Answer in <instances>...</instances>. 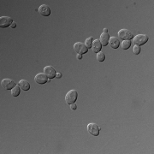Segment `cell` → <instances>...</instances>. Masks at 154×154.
<instances>
[{
	"label": "cell",
	"instance_id": "obj_1",
	"mask_svg": "<svg viewBox=\"0 0 154 154\" xmlns=\"http://www.w3.org/2000/svg\"><path fill=\"white\" fill-rule=\"evenodd\" d=\"M78 98V93L75 90H70L67 93V94L65 95V102L68 105H72L74 103H75V101L77 100Z\"/></svg>",
	"mask_w": 154,
	"mask_h": 154
},
{
	"label": "cell",
	"instance_id": "obj_2",
	"mask_svg": "<svg viewBox=\"0 0 154 154\" xmlns=\"http://www.w3.org/2000/svg\"><path fill=\"white\" fill-rule=\"evenodd\" d=\"M133 41L135 44V46H141L148 41V36L146 35V34H138L137 36L134 37Z\"/></svg>",
	"mask_w": 154,
	"mask_h": 154
},
{
	"label": "cell",
	"instance_id": "obj_3",
	"mask_svg": "<svg viewBox=\"0 0 154 154\" xmlns=\"http://www.w3.org/2000/svg\"><path fill=\"white\" fill-rule=\"evenodd\" d=\"M74 50L75 51V52L77 54H82V55L86 54L88 51L87 47L85 46V44H83L82 42L75 43V45H74Z\"/></svg>",
	"mask_w": 154,
	"mask_h": 154
},
{
	"label": "cell",
	"instance_id": "obj_4",
	"mask_svg": "<svg viewBox=\"0 0 154 154\" xmlns=\"http://www.w3.org/2000/svg\"><path fill=\"white\" fill-rule=\"evenodd\" d=\"M118 37L122 40H130L134 38V34L128 29H121L118 31Z\"/></svg>",
	"mask_w": 154,
	"mask_h": 154
},
{
	"label": "cell",
	"instance_id": "obj_5",
	"mask_svg": "<svg viewBox=\"0 0 154 154\" xmlns=\"http://www.w3.org/2000/svg\"><path fill=\"white\" fill-rule=\"evenodd\" d=\"M13 23L14 22H13L11 17L5 16V15L0 17V27H2V28H5V27H11Z\"/></svg>",
	"mask_w": 154,
	"mask_h": 154
},
{
	"label": "cell",
	"instance_id": "obj_6",
	"mask_svg": "<svg viewBox=\"0 0 154 154\" xmlns=\"http://www.w3.org/2000/svg\"><path fill=\"white\" fill-rule=\"evenodd\" d=\"M99 131L100 129L96 123H89L87 125V132L94 136H98L99 134Z\"/></svg>",
	"mask_w": 154,
	"mask_h": 154
},
{
	"label": "cell",
	"instance_id": "obj_7",
	"mask_svg": "<svg viewBox=\"0 0 154 154\" xmlns=\"http://www.w3.org/2000/svg\"><path fill=\"white\" fill-rule=\"evenodd\" d=\"M34 81H35L36 83H38L39 85H43V84H46L47 82L49 79H48V77L45 73H39L35 75Z\"/></svg>",
	"mask_w": 154,
	"mask_h": 154
},
{
	"label": "cell",
	"instance_id": "obj_8",
	"mask_svg": "<svg viewBox=\"0 0 154 154\" xmlns=\"http://www.w3.org/2000/svg\"><path fill=\"white\" fill-rule=\"evenodd\" d=\"M2 86L5 89V90H11L13 87H15L16 85L15 82L11 79H4L1 82Z\"/></svg>",
	"mask_w": 154,
	"mask_h": 154
},
{
	"label": "cell",
	"instance_id": "obj_9",
	"mask_svg": "<svg viewBox=\"0 0 154 154\" xmlns=\"http://www.w3.org/2000/svg\"><path fill=\"white\" fill-rule=\"evenodd\" d=\"M44 73L46 75V76L48 77V79H53L56 78V74L57 72L55 70V69L52 66H46L44 68Z\"/></svg>",
	"mask_w": 154,
	"mask_h": 154
},
{
	"label": "cell",
	"instance_id": "obj_10",
	"mask_svg": "<svg viewBox=\"0 0 154 154\" xmlns=\"http://www.w3.org/2000/svg\"><path fill=\"white\" fill-rule=\"evenodd\" d=\"M39 13L43 16H49L51 15V9L46 4H42L38 9Z\"/></svg>",
	"mask_w": 154,
	"mask_h": 154
},
{
	"label": "cell",
	"instance_id": "obj_11",
	"mask_svg": "<svg viewBox=\"0 0 154 154\" xmlns=\"http://www.w3.org/2000/svg\"><path fill=\"white\" fill-rule=\"evenodd\" d=\"M121 42L117 37H111L110 38V40H109V45L110 46V47L113 48V49H117L120 46Z\"/></svg>",
	"mask_w": 154,
	"mask_h": 154
},
{
	"label": "cell",
	"instance_id": "obj_12",
	"mask_svg": "<svg viewBox=\"0 0 154 154\" xmlns=\"http://www.w3.org/2000/svg\"><path fill=\"white\" fill-rule=\"evenodd\" d=\"M109 40H110V36L108 34V33H102L100 35V39H99L101 45L103 46H106L109 44Z\"/></svg>",
	"mask_w": 154,
	"mask_h": 154
},
{
	"label": "cell",
	"instance_id": "obj_13",
	"mask_svg": "<svg viewBox=\"0 0 154 154\" xmlns=\"http://www.w3.org/2000/svg\"><path fill=\"white\" fill-rule=\"evenodd\" d=\"M102 48V45L99 41V39H95L93 41V46H92V49L94 51L95 53H98L101 51Z\"/></svg>",
	"mask_w": 154,
	"mask_h": 154
},
{
	"label": "cell",
	"instance_id": "obj_14",
	"mask_svg": "<svg viewBox=\"0 0 154 154\" xmlns=\"http://www.w3.org/2000/svg\"><path fill=\"white\" fill-rule=\"evenodd\" d=\"M18 86H20V88L23 91H28L29 88H30V84L26 80H21L18 83Z\"/></svg>",
	"mask_w": 154,
	"mask_h": 154
},
{
	"label": "cell",
	"instance_id": "obj_15",
	"mask_svg": "<svg viewBox=\"0 0 154 154\" xmlns=\"http://www.w3.org/2000/svg\"><path fill=\"white\" fill-rule=\"evenodd\" d=\"M21 88H20V86H15V87H13L11 89V94L13 97H18L19 95H20V93H21Z\"/></svg>",
	"mask_w": 154,
	"mask_h": 154
},
{
	"label": "cell",
	"instance_id": "obj_16",
	"mask_svg": "<svg viewBox=\"0 0 154 154\" xmlns=\"http://www.w3.org/2000/svg\"><path fill=\"white\" fill-rule=\"evenodd\" d=\"M120 45H121V47L122 50H128L130 47L131 40H122V42Z\"/></svg>",
	"mask_w": 154,
	"mask_h": 154
},
{
	"label": "cell",
	"instance_id": "obj_17",
	"mask_svg": "<svg viewBox=\"0 0 154 154\" xmlns=\"http://www.w3.org/2000/svg\"><path fill=\"white\" fill-rule=\"evenodd\" d=\"M97 60L98 62H104L105 60V55L102 51H99L97 53Z\"/></svg>",
	"mask_w": 154,
	"mask_h": 154
},
{
	"label": "cell",
	"instance_id": "obj_18",
	"mask_svg": "<svg viewBox=\"0 0 154 154\" xmlns=\"http://www.w3.org/2000/svg\"><path fill=\"white\" fill-rule=\"evenodd\" d=\"M93 38L92 37H89V38H87L86 40H85V46L87 47V49H89V48H92V46H93Z\"/></svg>",
	"mask_w": 154,
	"mask_h": 154
},
{
	"label": "cell",
	"instance_id": "obj_19",
	"mask_svg": "<svg viewBox=\"0 0 154 154\" xmlns=\"http://www.w3.org/2000/svg\"><path fill=\"white\" fill-rule=\"evenodd\" d=\"M133 51L135 55H139L141 52V47L139 46H134L133 48Z\"/></svg>",
	"mask_w": 154,
	"mask_h": 154
},
{
	"label": "cell",
	"instance_id": "obj_20",
	"mask_svg": "<svg viewBox=\"0 0 154 154\" xmlns=\"http://www.w3.org/2000/svg\"><path fill=\"white\" fill-rule=\"evenodd\" d=\"M70 108H71L73 110H75L77 109V106H76V105H75V103H74V104H72V105H70Z\"/></svg>",
	"mask_w": 154,
	"mask_h": 154
},
{
	"label": "cell",
	"instance_id": "obj_21",
	"mask_svg": "<svg viewBox=\"0 0 154 154\" xmlns=\"http://www.w3.org/2000/svg\"><path fill=\"white\" fill-rule=\"evenodd\" d=\"M61 77H62V73H60V72H57V74H56V78L60 79Z\"/></svg>",
	"mask_w": 154,
	"mask_h": 154
},
{
	"label": "cell",
	"instance_id": "obj_22",
	"mask_svg": "<svg viewBox=\"0 0 154 154\" xmlns=\"http://www.w3.org/2000/svg\"><path fill=\"white\" fill-rule=\"evenodd\" d=\"M76 58H77V59L79 60L82 59V54H77V55H76Z\"/></svg>",
	"mask_w": 154,
	"mask_h": 154
},
{
	"label": "cell",
	"instance_id": "obj_23",
	"mask_svg": "<svg viewBox=\"0 0 154 154\" xmlns=\"http://www.w3.org/2000/svg\"><path fill=\"white\" fill-rule=\"evenodd\" d=\"M15 27H16V24H15V23H13L11 24V28H15Z\"/></svg>",
	"mask_w": 154,
	"mask_h": 154
},
{
	"label": "cell",
	"instance_id": "obj_24",
	"mask_svg": "<svg viewBox=\"0 0 154 154\" xmlns=\"http://www.w3.org/2000/svg\"><path fill=\"white\" fill-rule=\"evenodd\" d=\"M103 33H108V29L107 28H104L103 29Z\"/></svg>",
	"mask_w": 154,
	"mask_h": 154
}]
</instances>
